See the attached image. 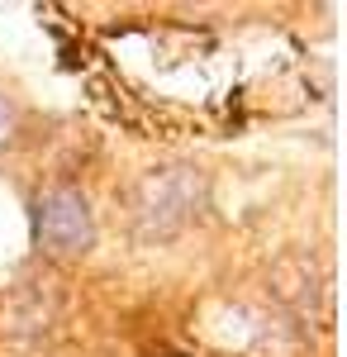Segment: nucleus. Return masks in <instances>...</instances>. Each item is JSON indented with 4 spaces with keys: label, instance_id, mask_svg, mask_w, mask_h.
Listing matches in <instances>:
<instances>
[{
    "label": "nucleus",
    "instance_id": "nucleus-1",
    "mask_svg": "<svg viewBox=\"0 0 347 357\" xmlns=\"http://www.w3.org/2000/svg\"><path fill=\"white\" fill-rule=\"evenodd\" d=\"M205 205V176L195 167H153L143 172L129 195H124V210H129V229H134L143 243H162L171 234H181Z\"/></svg>",
    "mask_w": 347,
    "mask_h": 357
},
{
    "label": "nucleus",
    "instance_id": "nucleus-2",
    "mask_svg": "<svg viewBox=\"0 0 347 357\" xmlns=\"http://www.w3.org/2000/svg\"><path fill=\"white\" fill-rule=\"evenodd\" d=\"M33 234H38V248L53 257H86L95 243V215L81 191L53 186L33 205Z\"/></svg>",
    "mask_w": 347,
    "mask_h": 357
},
{
    "label": "nucleus",
    "instance_id": "nucleus-3",
    "mask_svg": "<svg viewBox=\"0 0 347 357\" xmlns=\"http://www.w3.org/2000/svg\"><path fill=\"white\" fill-rule=\"evenodd\" d=\"M15 124H20V119H15V105H10V96L0 91V148L15 138Z\"/></svg>",
    "mask_w": 347,
    "mask_h": 357
}]
</instances>
